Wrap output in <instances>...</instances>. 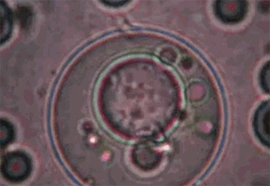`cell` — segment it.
Returning <instances> with one entry per match:
<instances>
[{
  "instance_id": "5",
  "label": "cell",
  "mask_w": 270,
  "mask_h": 186,
  "mask_svg": "<svg viewBox=\"0 0 270 186\" xmlns=\"http://www.w3.org/2000/svg\"><path fill=\"white\" fill-rule=\"evenodd\" d=\"M13 137V130L11 125L7 122L1 121V144L2 146L8 145Z\"/></svg>"
},
{
  "instance_id": "6",
  "label": "cell",
  "mask_w": 270,
  "mask_h": 186,
  "mask_svg": "<svg viewBox=\"0 0 270 186\" xmlns=\"http://www.w3.org/2000/svg\"><path fill=\"white\" fill-rule=\"evenodd\" d=\"M263 88L266 92H270V62H268L263 69L261 76Z\"/></svg>"
},
{
  "instance_id": "1",
  "label": "cell",
  "mask_w": 270,
  "mask_h": 186,
  "mask_svg": "<svg viewBox=\"0 0 270 186\" xmlns=\"http://www.w3.org/2000/svg\"><path fill=\"white\" fill-rule=\"evenodd\" d=\"M32 171L31 160L24 152L9 153L3 158L1 171L7 180L13 182L26 180Z\"/></svg>"
},
{
  "instance_id": "4",
  "label": "cell",
  "mask_w": 270,
  "mask_h": 186,
  "mask_svg": "<svg viewBox=\"0 0 270 186\" xmlns=\"http://www.w3.org/2000/svg\"><path fill=\"white\" fill-rule=\"evenodd\" d=\"M1 42H4L8 38L11 29V21H10L9 10L3 5L1 6Z\"/></svg>"
},
{
  "instance_id": "3",
  "label": "cell",
  "mask_w": 270,
  "mask_h": 186,
  "mask_svg": "<svg viewBox=\"0 0 270 186\" xmlns=\"http://www.w3.org/2000/svg\"><path fill=\"white\" fill-rule=\"evenodd\" d=\"M255 130L261 141L270 145V103L263 104L255 115Z\"/></svg>"
},
{
  "instance_id": "7",
  "label": "cell",
  "mask_w": 270,
  "mask_h": 186,
  "mask_svg": "<svg viewBox=\"0 0 270 186\" xmlns=\"http://www.w3.org/2000/svg\"><path fill=\"white\" fill-rule=\"evenodd\" d=\"M127 1H104L103 3H106V4L109 5L111 6L115 5V6H120L123 5L125 3H127Z\"/></svg>"
},
{
  "instance_id": "2",
  "label": "cell",
  "mask_w": 270,
  "mask_h": 186,
  "mask_svg": "<svg viewBox=\"0 0 270 186\" xmlns=\"http://www.w3.org/2000/svg\"><path fill=\"white\" fill-rule=\"evenodd\" d=\"M247 8V2L244 1H219L216 3L215 12L224 22L236 23L246 15Z\"/></svg>"
}]
</instances>
